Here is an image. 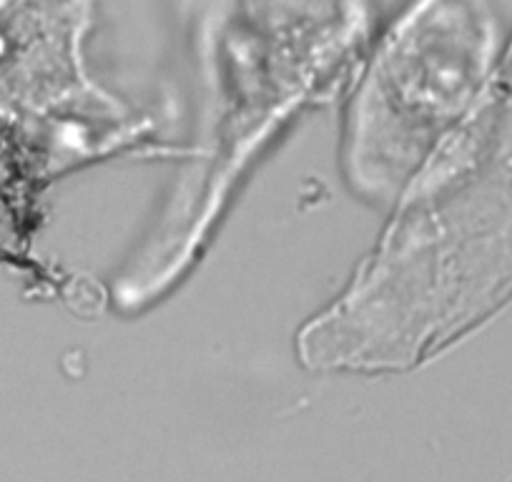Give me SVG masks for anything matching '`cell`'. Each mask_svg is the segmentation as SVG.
<instances>
[{"label": "cell", "mask_w": 512, "mask_h": 482, "mask_svg": "<svg viewBox=\"0 0 512 482\" xmlns=\"http://www.w3.org/2000/svg\"><path fill=\"white\" fill-rule=\"evenodd\" d=\"M440 23L417 16L387 43L354 118L352 164L372 189H395L427 156L435 129L455 108V83L435 81Z\"/></svg>", "instance_id": "obj_1"}]
</instances>
